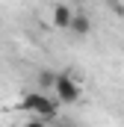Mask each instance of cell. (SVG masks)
Wrapping results in <instances>:
<instances>
[{"instance_id":"obj_1","label":"cell","mask_w":124,"mask_h":127,"mask_svg":"<svg viewBox=\"0 0 124 127\" xmlns=\"http://www.w3.org/2000/svg\"><path fill=\"white\" fill-rule=\"evenodd\" d=\"M21 109H30V112H35L38 118H56V109H59V106H56L47 95L32 92V95H27L24 100H21Z\"/></svg>"},{"instance_id":"obj_2","label":"cell","mask_w":124,"mask_h":127,"mask_svg":"<svg viewBox=\"0 0 124 127\" xmlns=\"http://www.w3.org/2000/svg\"><path fill=\"white\" fill-rule=\"evenodd\" d=\"M53 89H56V95H59L62 103H74V100H80V86H77V80H74L71 74H56Z\"/></svg>"},{"instance_id":"obj_3","label":"cell","mask_w":124,"mask_h":127,"mask_svg":"<svg viewBox=\"0 0 124 127\" xmlns=\"http://www.w3.org/2000/svg\"><path fill=\"white\" fill-rule=\"evenodd\" d=\"M68 30L77 32V35H86V32L92 30V21L86 18V15H71V24H68Z\"/></svg>"},{"instance_id":"obj_4","label":"cell","mask_w":124,"mask_h":127,"mask_svg":"<svg viewBox=\"0 0 124 127\" xmlns=\"http://www.w3.org/2000/svg\"><path fill=\"white\" fill-rule=\"evenodd\" d=\"M71 15H74V12H71V9H68V6H56V9H53V24H56V27H62V30H68V24H71Z\"/></svg>"},{"instance_id":"obj_5","label":"cell","mask_w":124,"mask_h":127,"mask_svg":"<svg viewBox=\"0 0 124 127\" xmlns=\"http://www.w3.org/2000/svg\"><path fill=\"white\" fill-rule=\"evenodd\" d=\"M53 80H56V74H50V71H38V86H53Z\"/></svg>"},{"instance_id":"obj_6","label":"cell","mask_w":124,"mask_h":127,"mask_svg":"<svg viewBox=\"0 0 124 127\" xmlns=\"http://www.w3.org/2000/svg\"><path fill=\"white\" fill-rule=\"evenodd\" d=\"M112 9H115V15H124V3H118V0H112Z\"/></svg>"}]
</instances>
